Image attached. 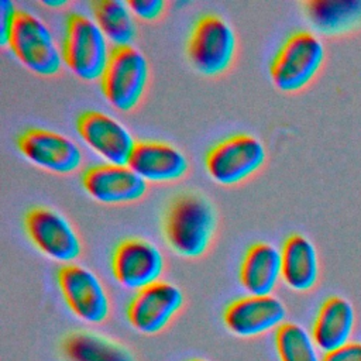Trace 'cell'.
<instances>
[{"label": "cell", "instance_id": "14", "mask_svg": "<svg viewBox=\"0 0 361 361\" xmlns=\"http://www.w3.org/2000/svg\"><path fill=\"white\" fill-rule=\"evenodd\" d=\"M82 141L107 164L127 165L137 144L130 130L116 117L99 111H83L76 120Z\"/></svg>", "mask_w": 361, "mask_h": 361}, {"label": "cell", "instance_id": "13", "mask_svg": "<svg viewBox=\"0 0 361 361\" xmlns=\"http://www.w3.org/2000/svg\"><path fill=\"white\" fill-rule=\"evenodd\" d=\"M17 147L27 161L59 175L78 171L83 162L82 149L72 138L47 128H27L18 135Z\"/></svg>", "mask_w": 361, "mask_h": 361}, {"label": "cell", "instance_id": "7", "mask_svg": "<svg viewBox=\"0 0 361 361\" xmlns=\"http://www.w3.org/2000/svg\"><path fill=\"white\" fill-rule=\"evenodd\" d=\"M265 159L267 149L262 141L252 134H234L207 151L204 166L216 183L233 186L258 172Z\"/></svg>", "mask_w": 361, "mask_h": 361}, {"label": "cell", "instance_id": "6", "mask_svg": "<svg viewBox=\"0 0 361 361\" xmlns=\"http://www.w3.org/2000/svg\"><path fill=\"white\" fill-rule=\"evenodd\" d=\"M7 47L27 69L38 76H55L62 69V51L52 31L39 17L27 10L18 8Z\"/></svg>", "mask_w": 361, "mask_h": 361}, {"label": "cell", "instance_id": "8", "mask_svg": "<svg viewBox=\"0 0 361 361\" xmlns=\"http://www.w3.org/2000/svg\"><path fill=\"white\" fill-rule=\"evenodd\" d=\"M56 282L72 314L86 324H102L111 313V299L102 279L87 267L66 264L56 271Z\"/></svg>", "mask_w": 361, "mask_h": 361}, {"label": "cell", "instance_id": "19", "mask_svg": "<svg viewBox=\"0 0 361 361\" xmlns=\"http://www.w3.org/2000/svg\"><path fill=\"white\" fill-rule=\"evenodd\" d=\"M282 282L292 290H312L320 275L319 255L314 244L303 234H290L281 248Z\"/></svg>", "mask_w": 361, "mask_h": 361}, {"label": "cell", "instance_id": "9", "mask_svg": "<svg viewBox=\"0 0 361 361\" xmlns=\"http://www.w3.org/2000/svg\"><path fill=\"white\" fill-rule=\"evenodd\" d=\"M23 227L39 252L52 261L73 264L82 254V241L72 223L59 212L35 206L25 212Z\"/></svg>", "mask_w": 361, "mask_h": 361}, {"label": "cell", "instance_id": "2", "mask_svg": "<svg viewBox=\"0 0 361 361\" xmlns=\"http://www.w3.org/2000/svg\"><path fill=\"white\" fill-rule=\"evenodd\" d=\"M100 27L82 13H71L65 23L62 58L68 69L82 80H100L111 49Z\"/></svg>", "mask_w": 361, "mask_h": 361}, {"label": "cell", "instance_id": "12", "mask_svg": "<svg viewBox=\"0 0 361 361\" xmlns=\"http://www.w3.org/2000/svg\"><path fill=\"white\" fill-rule=\"evenodd\" d=\"M285 303L274 295H247L227 305L226 329L240 338H254L276 331L286 322Z\"/></svg>", "mask_w": 361, "mask_h": 361}, {"label": "cell", "instance_id": "5", "mask_svg": "<svg viewBox=\"0 0 361 361\" xmlns=\"http://www.w3.org/2000/svg\"><path fill=\"white\" fill-rule=\"evenodd\" d=\"M235 31L219 14H204L193 25L186 54L192 66L204 76L223 75L234 62Z\"/></svg>", "mask_w": 361, "mask_h": 361}, {"label": "cell", "instance_id": "1", "mask_svg": "<svg viewBox=\"0 0 361 361\" xmlns=\"http://www.w3.org/2000/svg\"><path fill=\"white\" fill-rule=\"evenodd\" d=\"M162 230L175 254L195 259L204 255L212 245L217 230V212L203 195L186 192L169 203Z\"/></svg>", "mask_w": 361, "mask_h": 361}, {"label": "cell", "instance_id": "10", "mask_svg": "<svg viewBox=\"0 0 361 361\" xmlns=\"http://www.w3.org/2000/svg\"><path fill=\"white\" fill-rule=\"evenodd\" d=\"M165 271V257L151 241L130 237L121 240L113 250L111 274L116 282L138 292L158 281Z\"/></svg>", "mask_w": 361, "mask_h": 361}, {"label": "cell", "instance_id": "24", "mask_svg": "<svg viewBox=\"0 0 361 361\" xmlns=\"http://www.w3.org/2000/svg\"><path fill=\"white\" fill-rule=\"evenodd\" d=\"M127 4L134 17L142 21H154L159 18L166 7L164 0H130Z\"/></svg>", "mask_w": 361, "mask_h": 361}, {"label": "cell", "instance_id": "21", "mask_svg": "<svg viewBox=\"0 0 361 361\" xmlns=\"http://www.w3.org/2000/svg\"><path fill=\"white\" fill-rule=\"evenodd\" d=\"M61 353L65 361H135L127 345L89 330L68 334L61 344Z\"/></svg>", "mask_w": 361, "mask_h": 361}, {"label": "cell", "instance_id": "16", "mask_svg": "<svg viewBox=\"0 0 361 361\" xmlns=\"http://www.w3.org/2000/svg\"><path fill=\"white\" fill-rule=\"evenodd\" d=\"M145 182L166 183L182 179L189 171L186 155L164 141H137L127 164Z\"/></svg>", "mask_w": 361, "mask_h": 361}, {"label": "cell", "instance_id": "11", "mask_svg": "<svg viewBox=\"0 0 361 361\" xmlns=\"http://www.w3.org/2000/svg\"><path fill=\"white\" fill-rule=\"evenodd\" d=\"M185 303L182 289L168 281H158L134 293L127 305L130 326L145 336L165 330Z\"/></svg>", "mask_w": 361, "mask_h": 361}, {"label": "cell", "instance_id": "4", "mask_svg": "<svg viewBox=\"0 0 361 361\" xmlns=\"http://www.w3.org/2000/svg\"><path fill=\"white\" fill-rule=\"evenodd\" d=\"M149 63L134 45L111 48V55L100 78V89L107 103L117 111L134 110L148 86Z\"/></svg>", "mask_w": 361, "mask_h": 361}, {"label": "cell", "instance_id": "18", "mask_svg": "<svg viewBox=\"0 0 361 361\" xmlns=\"http://www.w3.org/2000/svg\"><path fill=\"white\" fill-rule=\"evenodd\" d=\"M282 281L281 248L271 243L251 244L240 265V283L248 295H272Z\"/></svg>", "mask_w": 361, "mask_h": 361}, {"label": "cell", "instance_id": "28", "mask_svg": "<svg viewBox=\"0 0 361 361\" xmlns=\"http://www.w3.org/2000/svg\"><path fill=\"white\" fill-rule=\"evenodd\" d=\"M189 361H210V360H207V358H192Z\"/></svg>", "mask_w": 361, "mask_h": 361}, {"label": "cell", "instance_id": "17", "mask_svg": "<svg viewBox=\"0 0 361 361\" xmlns=\"http://www.w3.org/2000/svg\"><path fill=\"white\" fill-rule=\"evenodd\" d=\"M355 329V309L343 296H329L322 302L312 324V337L326 354L351 341Z\"/></svg>", "mask_w": 361, "mask_h": 361}, {"label": "cell", "instance_id": "25", "mask_svg": "<svg viewBox=\"0 0 361 361\" xmlns=\"http://www.w3.org/2000/svg\"><path fill=\"white\" fill-rule=\"evenodd\" d=\"M18 8L10 0L0 1V42L3 47H7Z\"/></svg>", "mask_w": 361, "mask_h": 361}, {"label": "cell", "instance_id": "22", "mask_svg": "<svg viewBox=\"0 0 361 361\" xmlns=\"http://www.w3.org/2000/svg\"><path fill=\"white\" fill-rule=\"evenodd\" d=\"M90 10L93 20L113 48L133 45L138 28L127 1L93 0L90 1Z\"/></svg>", "mask_w": 361, "mask_h": 361}, {"label": "cell", "instance_id": "3", "mask_svg": "<svg viewBox=\"0 0 361 361\" xmlns=\"http://www.w3.org/2000/svg\"><path fill=\"white\" fill-rule=\"evenodd\" d=\"M324 56V45L314 32L305 30L292 32L269 65L274 86L285 93L305 89L322 69Z\"/></svg>", "mask_w": 361, "mask_h": 361}, {"label": "cell", "instance_id": "23", "mask_svg": "<svg viewBox=\"0 0 361 361\" xmlns=\"http://www.w3.org/2000/svg\"><path fill=\"white\" fill-rule=\"evenodd\" d=\"M275 350L279 361H322L312 333L295 322H285L275 331Z\"/></svg>", "mask_w": 361, "mask_h": 361}, {"label": "cell", "instance_id": "26", "mask_svg": "<svg viewBox=\"0 0 361 361\" xmlns=\"http://www.w3.org/2000/svg\"><path fill=\"white\" fill-rule=\"evenodd\" d=\"M322 361H361V341H350L337 350L326 353Z\"/></svg>", "mask_w": 361, "mask_h": 361}, {"label": "cell", "instance_id": "27", "mask_svg": "<svg viewBox=\"0 0 361 361\" xmlns=\"http://www.w3.org/2000/svg\"><path fill=\"white\" fill-rule=\"evenodd\" d=\"M42 4L45 7H51V8H59V7H63L68 4L66 0H47V1H42Z\"/></svg>", "mask_w": 361, "mask_h": 361}, {"label": "cell", "instance_id": "15", "mask_svg": "<svg viewBox=\"0 0 361 361\" xmlns=\"http://www.w3.org/2000/svg\"><path fill=\"white\" fill-rule=\"evenodd\" d=\"M80 183L85 192L103 204H128L141 200L147 182L128 165L97 164L83 171Z\"/></svg>", "mask_w": 361, "mask_h": 361}, {"label": "cell", "instance_id": "20", "mask_svg": "<svg viewBox=\"0 0 361 361\" xmlns=\"http://www.w3.org/2000/svg\"><path fill=\"white\" fill-rule=\"evenodd\" d=\"M303 10L313 30L324 35L347 34L361 25V0H310Z\"/></svg>", "mask_w": 361, "mask_h": 361}]
</instances>
